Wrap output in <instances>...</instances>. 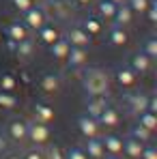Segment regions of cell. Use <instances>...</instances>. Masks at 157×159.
<instances>
[{
	"instance_id": "cell-1",
	"label": "cell",
	"mask_w": 157,
	"mask_h": 159,
	"mask_svg": "<svg viewBox=\"0 0 157 159\" xmlns=\"http://www.w3.org/2000/svg\"><path fill=\"white\" fill-rule=\"evenodd\" d=\"M82 88L88 97H95V95H108V88H110V75L105 73L104 69L99 67H90L82 73Z\"/></svg>"
},
{
	"instance_id": "cell-2",
	"label": "cell",
	"mask_w": 157,
	"mask_h": 159,
	"mask_svg": "<svg viewBox=\"0 0 157 159\" xmlns=\"http://www.w3.org/2000/svg\"><path fill=\"white\" fill-rule=\"evenodd\" d=\"M22 22L26 24L28 30H35V32H37L39 28L48 22V9H45L43 4H32L28 11L22 13Z\"/></svg>"
},
{
	"instance_id": "cell-3",
	"label": "cell",
	"mask_w": 157,
	"mask_h": 159,
	"mask_svg": "<svg viewBox=\"0 0 157 159\" xmlns=\"http://www.w3.org/2000/svg\"><path fill=\"white\" fill-rule=\"evenodd\" d=\"M65 39H67V41H69V45H73V48H88L93 37H88V32L80 26V24H71V26L67 28Z\"/></svg>"
},
{
	"instance_id": "cell-4",
	"label": "cell",
	"mask_w": 157,
	"mask_h": 159,
	"mask_svg": "<svg viewBox=\"0 0 157 159\" xmlns=\"http://www.w3.org/2000/svg\"><path fill=\"white\" fill-rule=\"evenodd\" d=\"M127 67H129V69H133L138 75L149 73V71L153 69V58H149L144 52H136V54H131V56H129Z\"/></svg>"
},
{
	"instance_id": "cell-5",
	"label": "cell",
	"mask_w": 157,
	"mask_h": 159,
	"mask_svg": "<svg viewBox=\"0 0 157 159\" xmlns=\"http://www.w3.org/2000/svg\"><path fill=\"white\" fill-rule=\"evenodd\" d=\"M114 80H116V84L121 86V88H125V90H129L136 86V82H138V73L129 69L127 65H123V67H118L116 71H114Z\"/></svg>"
},
{
	"instance_id": "cell-6",
	"label": "cell",
	"mask_w": 157,
	"mask_h": 159,
	"mask_svg": "<svg viewBox=\"0 0 157 159\" xmlns=\"http://www.w3.org/2000/svg\"><path fill=\"white\" fill-rule=\"evenodd\" d=\"M86 58H88L86 48H73V45L69 48V52H67V56H65L69 69H82V67L86 65Z\"/></svg>"
},
{
	"instance_id": "cell-7",
	"label": "cell",
	"mask_w": 157,
	"mask_h": 159,
	"mask_svg": "<svg viewBox=\"0 0 157 159\" xmlns=\"http://www.w3.org/2000/svg\"><path fill=\"white\" fill-rule=\"evenodd\" d=\"M4 34H7V39H11V41H24L26 37H30V30L26 28V24L22 22V20H15V22H11L7 30H4Z\"/></svg>"
},
{
	"instance_id": "cell-8",
	"label": "cell",
	"mask_w": 157,
	"mask_h": 159,
	"mask_svg": "<svg viewBox=\"0 0 157 159\" xmlns=\"http://www.w3.org/2000/svg\"><path fill=\"white\" fill-rule=\"evenodd\" d=\"M28 138L37 144H43L48 138H50V129L45 123L41 120H35V123H28Z\"/></svg>"
},
{
	"instance_id": "cell-9",
	"label": "cell",
	"mask_w": 157,
	"mask_h": 159,
	"mask_svg": "<svg viewBox=\"0 0 157 159\" xmlns=\"http://www.w3.org/2000/svg\"><path fill=\"white\" fill-rule=\"evenodd\" d=\"M60 84H62V80L58 73H43L41 80H39V88L43 90V93H50V95H56L58 90H60Z\"/></svg>"
},
{
	"instance_id": "cell-10",
	"label": "cell",
	"mask_w": 157,
	"mask_h": 159,
	"mask_svg": "<svg viewBox=\"0 0 157 159\" xmlns=\"http://www.w3.org/2000/svg\"><path fill=\"white\" fill-rule=\"evenodd\" d=\"M78 127L82 135L84 138H95L97 133H99V123H97V118H93V116H88V114H82L78 118Z\"/></svg>"
},
{
	"instance_id": "cell-11",
	"label": "cell",
	"mask_w": 157,
	"mask_h": 159,
	"mask_svg": "<svg viewBox=\"0 0 157 159\" xmlns=\"http://www.w3.org/2000/svg\"><path fill=\"white\" fill-rule=\"evenodd\" d=\"M58 37H60V30L54 26V24H50V22H45L43 26L37 30V39H39V43H43V45H52Z\"/></svg>"
},
{
	"instance_id": "cell-12",
	"label": "cell",
	"mask_w": 157,
	"mask_h": 159,
	"mask_svg": "<svg viewBox=\"0 0 157 159\" xmlns=\"http://www.w3.org/2000/svg\"><path fill=\"white\" fill-rule=\"evenodd\" d=\"M108 103H110V101H108V95H95V97H88V101H86V114L93 116V118H97V116L105 110Z\"/></svg>"
},
{
	"instance_id": "cell-13",
	"label": "cell",
	"mask_w": 157,
	"mask_h": 159,
	"mask_svg": "<svg viewBox=\"0 0 157 159\" xmlns=\"http://www.w3.org/2000/svg\"><path fill=\"white\" fill-rule=\"evenodd\" d=\"M146 103H149V95H146V93L136 90V93H129V95H127V106H129V110L133 114L144 112V110H146Z\"/></svg>"
},
{
	"instance_id": "cell-14",
	"label": "cell",
	"mask_w": 157,
	"mask_h": 159,
	"mask_svg": "<svg viewBox=\"0 0 157 159\" xmlns=\"http://www.w3.org/2000/svg\"><path fill=\"white\" fill-rule=\"evenodd\" d=\"M112 22L116 24V26H123L127 28L133 22V13H131V9L127 7V2H123V4H116V11H114V17H112Z\"/></svg>"
},
{
	"instance_id": "cell-15",
	"label": "cell",
	"mask_w": 157,
	"mask_h": 159,
	"mask_svg": "<svg viewBox=\"0 0 157 159\" xmlns=\"http://www.w3.org/2000/svg\"><path fill=\"white\" fill-rule=\"evenodd\" d=\"M129 41V34H127V30L123 26H114L110 28V32H108V43L110 45H114V48H123L125 43Z\"/></svg>"
},
{
	"instance_id": "cell-16",
	"label": "cell",
	"mask_w": 157,
	"mask_h": 159,
	"mask_svg": "<svg viewBox=\"0 0 157 159\" xmlns=\"http://www.w3.org/2000/svg\"><path fill=\"white\" fill-rule=\"evenodd\" d=\"M13 54H15L20 60H30V56L35 54V39H32V37H26L24 41H17Z\"/></svg>"
},
{
	"instance_id": "cell-17",
	"label": "cell",
	"mask_w": 157,
	"mask_h": 159,
	"mask_svg": "<svg viewBox=\"0 0 157 159\" xmlns=\"http://www.w3.org/2000/svg\"><path fill=\"white\" fill-rule=\"evenodd\" d=\"M9 135L13 140H26L28 138V120H24V118H13L9 123Z\"/></svg>"
},
{
	"instance_id": "cell-18",
	"label": "cell",
	"mask_w": 157,
	"mask_h": 159,
	"mask_svg": "<svg viewBox=\"0 0 157 159\" xmlns=\"http://www.w3.org/2000/svg\"><path fill=\"white\" fill-rule=\"evenodd\" d=\"M80 26L88 32V37H99V34L104 32L101 17H97V15H88V17H84V20L80 22Z\"/></svg>"
},
{
	"instance_id": "cell-19",
	"label": "cell",
	"mask_w": 157,
	"mask_h": 159,
	"mask_svg": "<svg viewBox=\"0 0 157 159\" xmlns=\"http://www.w3.org/2000/svg\"><path fill=\"white\" fill-rule=\"evenodd\" d=\"M50 48V56L52 58H56V60H65V56H67V52H69V41L65 39V37H58L56 41H54L52 45H48Z\"/></svg>"
},
{
	"instance_id": "cell-20",
	"label": "cell",
	"mask_w": 157,
	"mask_h": 159,
	"mask_svg": "<svg viewBox=\"0 0 157 159\" xmlns=\"http://www.w3.org/2000/svg\"><path fill=\"white\" fill-rule=\"evenodd\" d=\"M116 11V4L112 0H95V13L101 20H112Z\"/></svg>"
},
{
	"instance_id": "cell-21",
	"label": "cell",
	"mask_w": 157,
	"mask_h": 159,
	"mask_svg": "<svg viewBox=\"0 0 157 159\" xmlns=\"http://www.w3.org/2000/svg\"><path fill=\"white\" fill-rule=\"evenodd\" d=\"M118 118H121V114H118V110L114 106H105V110L97 116V123H101V125H105V127H114L116 123H118Z\"/></svg>"
},
{
	"instance_id": "cell-22",
	"label": "cell",
	"mask_w": 157,
	"mask_h": 159,
	"mask_svg": "<svg viewBox=\"0 0 157 159\" xmlns=\"http://www.w3.org/2000/svg\"><path fill=\"white\" fill-rule=\"evenodd\" d=\"M32 114L37 116V120H41V123H50L54 118V110L48 103H35L32 106Z\"/></svg>"
},
{
	"instance_id": "cell-23",
	"label": "cell",
	"mask_w": 157,
	"mask_h": 159,
	"mask_svg": "<svg viewBox=\"0 0 157 159\" xmlns=\"http://www.w3.org/2000/svg\"><path fill=\"white\" fill-rule=\"evenodd\" d=\"M138 125H142V127H146L149 131H155L157 129V114L153 112H140L138 114Z\"/></svg>"
},
{
	"instance_id": "cell-24",
	"label": "cell",
	"mask_w": 157,
	"mask_h": 159,
	"mask_svg": "<svg viewBox=\"0 0 157 159\" xmlns=\"http://www.w3.org/2000/svg\"><path fill=\"white\" fill-rule=\"evenodd\" d=\"M140 52H144L149 58H153V60H155V58H157V39H155V34H149V37L142 41Z\"/></svg>"
},
{
	"instance_id": "cell-25",
	"label": "cell",
	"mask_w": 157,
	"mask_h": 159,
	"mask_svg": "<svg viewBox=\"0 0 157 159\" xmlns=\"http://www.w3.org/2000/svg\"><path fill=\"white\" fill-rule=\"evenodd\" d=\"M15 88H17V75H15V73H9V71L0 73V90L13 93Z\"/></svg>"
},
{
	"instance_id": "cell-26",
	"label": "cell",
	"mask_w": 157,
	"mask_h": 159,
	"mask_svg": "<svg viewBox=\"0 0 157 159\" xmlns=\"http://www.w3.org/2000/svg\"><path fill=\"white\" fill-rule=\"evenodd\" d=\"M123 151L129 155V157H140L142 155V144H140V140H136V138H129V140H125L123 142Z\"/></svg>"
},
{
	"instance_id": "cell-27",
	"label": "cell",
	"mask_w": 157,
	"mask_h": 159,
	"mask_svg": "<svg viewBox=\"0 0 157 159\" xmlns=\"http://www.w3.org/2000/svg\"><path fill=\"white\" fill-rule=\"evenodd\" d=\"M101 144H104V148H108L112 155H118V153L123 151V140L116 138V135H105Z\"/></svg>"
},
{
	"instance_id": "cell-28",
	"label": "cell",
	"mask_w": 157,
	"mask_h": 159,
	"mask_svg": "<svg viewBox=\"0 0 157 159\" xmlns=\"http://www.w3.org/2000/svg\"><path fill=\"white\" fill-rule=\"evenodd\" d=\"M20 106V99L9 93V90H0V107H7V110H13V107Z\"/></svg>"
},
{
	"instance_id": "cell-29",
	"label": "cell",
	"mask_w": 157,
	"mask_h": 159,
	"mask_svg": "<svg viewBox=\"0 0 157 159\" xmlns=\"http://www.w3.org/2000/svg\"><path fill=\"white\" fill-rule=\"evenodd\" d=\"M125 2H127V7L131 9L133 15H144V11H146L151 0H125Z\"/></svg>"
},
{
	"instance_id": "cell-30",
	"label": "cell",
	"mask_w": 157,
	"mask_h": 159,
	"mask_svg": "<svg viewBox=\"0 0 157 159\" xmlns=\"http://www.w3.org/2000/svg\"><path fill=\"white\" fill-rule=\"evenodd\" d=\"M101 153H104V144L95 138H88V155L90 157H101Z\"/></svg>"
},
{
	"instance_id": "cell-31",
	"label": "cell",
	"mask_w": 157,
	"mask_h": 159,
	"mask_svg": "<svg viewBox=\"0 0 157 159\" xmlns=\"http://www.w3.org/2000/svg\"><path fill=\"white\" fill-rule=\"evenodd\" d=\"M144 15H146L149 24H157V0H151V2H149V7H146Z\"/></svg>"
},
{
	"instance_id": "cell-32",
	"label": "cell",
	"mask_w": 157,
	"mask_h": 159,
	"mask_svg": "<svg viewBox=\"0 0 157 159\" xmlns=\"http://www.w3.org/2000/svg\"><path fill=\"white\" fill-rule=\"evenodd\" d=\"M32 4H35V0H11V7H13L15 11H20V13L28 11Z\"/></svg>"
},
{
	"instance_id": "cell-33",
	"label": "cell",
	"mask_w": 157,
	"mask_h": 159,
	"mask_svg": "<svg viewBox=\"0 0 157 159\" xmlns=\"http://www.w3.org/2000/svg\"><path fill=\"white\" fill-rule=\"evenodd\" d=\"M151 133H153V131H149V129H146V127H142V125H136V127H133V135H136V140H140V142L149 140V138H151Z\"/></svg>"
},
{
	"instance_id": "cell-34",
	"label": "cell",
	"mask_w": 157,
	"mask_h": 159,
	"mask_svg": "<svg viewBox=\"0 0 157 159\" xmlns=\"http://www.w3.org/2000/svg\"><path fill=\"white\" fill-rule=\"evenodd\" d=\"M69 159H86V155H84L80 148H71V151H69Z\"/></svg>"
},
{
	"instance_id": "cell-35",
	"label": "cell",
	"mask_w": 157,
	"mask_h": 159,
	"mask_svg": "<svg viewBox=\"0 0 157 159\" xmlns=\"http://www.w3.org/2000/svg\"><path fill=\"white\" fill-rule=\"evenodd\" d=\"M76 7H93L95 4V0H71Z\"/></svg>"
},
{
	"instance_id": "cell-36",
	"label": "cell",
	"mask_w": 157,
	"mask_h": 159,
	"mask_svg": "<svg viewBox=\"0 0 157 159\" xmlns=\"http://www.w3.org/2000/svg\"><path fill=\"white\" fill-rule=\"evenodd\" d=\"M142 159H157L155 157V151L153 148H146V151H142V155H140Z\"/></svg>"
},
{
	"instance_id": "cell-37",
	"label": "cell",
	"mask_w": 157,
	"mask_h": 159,
	"mask_svg": "<svg viewBox=\"0 0 157 159\" xmlns=\"http://www.w3.org/2000/svg\"><path fill=\"white\" fill-rule=\"evenodd\" d=\"M26 159H41V155H39V153H28Z\"/></svg>"
},
{
	"instance_id": "cell-38",
	"label": "cell",
	"mask_w": 157,
	"mask_h": 159,
	"mask_svg": "<svg viewBox=\"0 0 157 159\" xmlns=\"http://www.w3.org/2000/svg\"><path fill=\"white\" fill-rule=\"evenodd\" d=\"M4 148V138H0V151Z\"/></svg>"
},
{
	"instance_id": "cell-39",
	"label": "cell",
	"mask_w": 157,
	"mask_h": 159,
	"mask_svg": "<svg viewBox=\"0 0 157 159\" xmlns=\"http://www.w3.org/2000/svg\"><path fill=\"white\" fill-rule=\"evenodd\" d=\"M112 2H114V4H123L125 0H112Z\"/></svg>"
},
{
	"instance_id": "cell-40",
	"label": "cell",
	"mask_w": 157,
	"mask_h": 159,
	"mask_svg": "<svg viewBox=\"0 0 157 159\" xmlns=\"http://www.w3.org/2000/svg\"><path fill=\"white\" fill-rule=\"evenodd\" d=\"M2 34H4V32H2V28H0V43H2Z\"/></svg>"
},
{
	"instance_id": "cell-41",
	"label": "cell",
	"mask_w": 157,
	"mask_h": 159,
	"mask_svg": "<svg viewBox=\"0 0 157 159\" xmlns=\"http://www.w3.org/2000/svg\"><path fill=\"white\" fill-rule=\"evenodd\" d=\"M9 159H20V157H17V155H11V157H9Z\"/></svg>"
},
{
	"instance_id": "cell-42",
	"label": "cell",
	"mask_w": 157,
	"mask_h": 159,
	"mask_svg": "<svg viewBox=\"0 0 157 159\" xmlns=\"http://www.w3.org/2000/svg\"><path fill=\"white\" fill-rule=\"evenodd\" d=\"M45 2H48V0H45Z\"/></svg>"
}]
</instances>
